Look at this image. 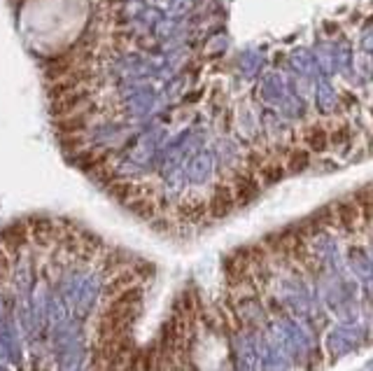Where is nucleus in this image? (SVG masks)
Returning <instances> with one entry per match:
<instances>
[{
	"label": "nucleus",
	"instance_id": "1",
	"mask_svg": "<svg viewBox=\"0 0 373 371\" xmlns=\"http://www.w3.org/2000/svg\"><path fill=\"white\" fill-rule=\"evenodd\" d=\"M182 169H185V178H187L189 185L201 187L205 183H210L212 173H215V169H217L215 154H212L210 150L199 147L196 152H192V154L185 159Z\"/></svg>",
	"mask_w": 373,
	"mask_h": 371
},
{
	"label": "nucleus",
	"instance_id": "2",
	"mask_svg": "<svg viewBox=\"0 0 373 371\" xmlns=\"http://www.w3.org/2000/svg\"><path fill=\"white\" fill-rule=\"evenodd\" d=\"M364 334L362 329L357 327H348V324H341V327H334L329 334H326V353L331 355V358H343V355L357 351V348L362 346Z\"/></svg>",
	"mask_w": 373,
	"mask_h": 371
},
{
	"label": "nucleus",
	"instance_id": "3",
	"mask_svg": "<svg viewBox=\"0 0 373 371\" xmlns=\"http://www.w3.org/2000/svg\"><path fill=\"white\" fill-rule=\"evenodd\" d=\"M331 215H334V226L343 229L346 233L364 231V219L355 196H346V199L331 203Z\"/></svg>",
	"mask_w": 373,
	"mask_h": 371
},
{
	"label": "nucleus",
	"instance_id": "4",
	"mask_svg": "<svg viewBox=\"0 0 373 371\" xmlns=\"http://www.w3.org/2000/svg\"><path fill=\"white\" fill-rule=\"evenodd\" d=\"M205 201H208V217L210 219H224L233 208H238L236 206L233 187L229 183V178H219L217 183L212 185V192Z\"/></svg>",
	"mask_w": 373,
	"mask_h": 371
},
{
	"label": "nucleus",
	"instance_id": "5",
	"mask_svg": "<svg viewBox=\"0 0 373 371\" xmlns=\"http://www.w3.org/2000/svg\"><path fill=\"white\" fill-rule=\"evenodd\" d=\"M229 183L233 187V199H236V206H238V208L252 203L259 196V192H262V183H259L252 171H247V173L236 171L233 176L229 178Z\"/></svg>",
	"mask_w": 373,
	"mask_h": 371
},
{
	"label": "nucleus",
	"instance_id": "6",
	"mask_svg": "<svg viewBox=\"0 0 373 371\" xmlns=\"http://www.w3.org/2000/svg\"><path fill=\"white\" fill-rule=\"evenodd\" d=\"M346 262H348L350 271H353L362 283L373 287V255L367 250V245H360V243L348 245Z\"/></svg>",
	"mask_w": 373,
	"mask_h": 371
},
{
	"label": "nucleus",
	"instance_id": "7",
	"mask_svg": "<svg viewBox=\"0 0 373 371\" xmlns=\"http://www.w3.org/2000/svg\"><path fill=\"white\" fill-rule=\"evenodd\" d=\"M338 103H341V98L336 94V89L331 87V82L319 80L317 87H315V105H317V110L322 112V115H331V112H336Z\"/></svg>",
	"mask_w": 373,
	"mask_h": 371
},
{
	"label": "nucleus",
	"instance_id": "8",
	"mask_svg": "<svg viewBox=\"0 0 373 371\" xmlns=\"http://www.w3.org/2000/svg\"><path fill=\"white\" fill-rule=\"evenodd\" d=\"M259 92H262V98H264L266 103H280L289 89L285 85L283 75H280V73H269L262 80V87H259Z\"/></svg>",
	"mask_w": 373,
	"mask_h": 371
},
{
	"label": "nucleus",
	"instance_id": "9",
	"mask_svg": "<svg viewBox=\"0 0 373 371\" xmlns=\"http://www.w3.org/2000/svg\"><path fill=\"white\" fill-rule=\"evenodd\" d=\"M289 63H292L294 73L301 75V78H313V75L317 73V63H315L313 51L306 49V47L294 49L292 56H289Z\"/></svg>",
	"mask_w": 373,
	"mask_h": 371
},
{
	"label": "nucleus",
	"instance_id": "10",
	"mask_svg": "<svg viewBox=\"0 0 373 371\" xmlns=\"http://www.w3.org/2000/svg\"><path fill=\"white\" fill-rule=\"evenodd\" d=\"M264 128H266V135L273 138L276 142H285L289 135H292L289 124H285L283 119L276 117L273 112H264Z\"/></svg>",
	"mask_w": 373,
	"mask_h": 371
},
{
	"label": "nucleus",
	"instance_id": "11",
	"mask_svg": "<svg viewBox=\"0 0 373 371\" xmlns=\"http://www.w3.org/2000/svg\"><path fill=\"white\" fill-rule=\"evenodd\" d=\"M315 63H317V73L322 75H331L336 73V54H334V44H317V49L313 51Z\"/></svg>",
	"mask_w": 373,
	"mask_h": 371
},
{
	"label": "nucleus",
	"instance_id": "12",
	"mask_svg": "<svg viewBox=\"0 0 373 371\" xmlns=\"http://www.w3.org/2000/svg\"><path fill=\"white\" fill-rule=\"evenodd\" d=\"M283 176H285V166L278 162H269V159H266L257 171V180L262 185H276L283 180Z\"/></svg>",
	"mask_w": 373,
	"mask_h": 371
},
{
	"label": "nucleus",
	"instance_id": "13",
	"mask_svg": "<svg viewBox=\"0 0 373 371\" xmlns=\"http://www.w3.org/2000/svg\"><path fill=\"white\" fill-rule=\"evenodd\" d=\"M306 145L310 152H324V150L329 147V131H326L324 126L313 124L306 131Z\"/></svg>",
	"mask_w": 373,
	"mask_h": 371
},
{
	"label": "nucleus",
	"instance_id": "14",
	"mask_svg": "<svg viewBox=\"0 0 373 371\" xmlns=\"http://www.w3.org/2000/svg\"><path fill=\"white\" fill-rule=\"evenodd\" d=\"M308 164H310V150L306 147H292L289 150V154H287V171H292V173H301V171H306L308 169Z\"/></svg>",
	"mask_w": 373,
	"mask_h": 371
},
{
	"label": "nucleus",
	"instance_id": "15",
	"mask_svg": "<svg viewBox=\"0 0 373 371\" xmlns=\"http://www.w3.org/2000/svg\"><path fill=\"white\" fill-rule=\"evenodd\" d=\"M262 66H264V56L259 54V51H245V54L240 56V68L247 78H255Z\"/></svg>",
	"mask_w": 373,
	"mask_h": 371
},
{
	"label": "nucleus",
	"instance_id": "16",
	"mask_svg": "<svg viewBox=\"0 0 373 371\" xmlns=\"http://www.w3.org/2000/svg\"><path fill=\"white\" fill-rule=\"evenodd\" d=\"M334 54H336V68L338 71H348L353 63V51H350L348 42H336L334 44Z\"/></svg>",
	"mask_w": 373,
	"mask_h": 371
},
{
	"label": "nucleus",
	"instance_id": "17",
	"mask_svg": "<svg viewBox=\"0 0 373 371\" xmlns=\"http://www.w3.org/2000/svg\"><path fill=\"white\" fill-rule=\"evenodd\" d=\"M346 142H350V128L346 124L331 128V131H329V145L341 147V145H346Z\"/></svg>",
	"mask_w": 373,
	"mask_h": 371
},
{
	"label": "nucleus",
	"instance_id": "18",
	"mask_svg": "<svg viewBox=\"0 0 373 371\" xmlns=\"http://www.w3.org/2000/svg\"><path fill=\"white\" fill-rule=\"evenodd\" d=\"M364 56L373 59V35H369L367 40H364Z\"/></svg>",
	"mask_w": 373,
	"mask_h": 371
},
{
	"label": "nucleus",
	"instance_id": "19",
	"mask_svg": "<svg viewBox=\"0 0 373 371\" xmlns=\"http://www.w3.org/2000/svg\"><path fill=\"white\" fill-rule=\"evenodd\" d=\"M371 192H373V187H371Z\"/></svg>",
	"mask_w": 373,
	"mask_h": 371
},
{
	"label": "nucleus",
	"instance_id": "20",
	"mask_svg": "<svg viewBox=\"0 0 373 371\" xmlns=\"http://www.w3.org/2000/svg\"><path fill=\"white\" fill-rule=\"evenodd\" d=\"M371 115H373V112H371Z\"/></svg>",
	"mask_w": 373,
	"mask_h": 371
}]
</instances>
